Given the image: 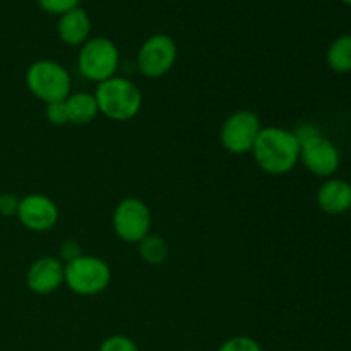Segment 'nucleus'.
Returning a JSON list of instances; mask_svg holds the SVG:
<instances>
[{"label": "nucleus", "mask_w": 351, "mask_h": 351, "mask_svg": "<svg viewBox=\"0 0 351 351\" xmlns=\"http://www.w3.org/2000/svg\"><path fill=\"white\" fill-rule=\"evenodd\" d=\"M254 160L267 175H287L300 163V143L293 130L283 127H263L254 144Z\"/></svg>", "instance_id": "f257e3e1"}, {"label": "nucleus", "mask_w": 351, "mask_h": 351, "mask_svg": "<svg viewBox=\"0 0 351 351\" xmlns=\"http://www.w3.org/2000/svg\"><path fill=\"white\" fill-rule=\"evenodd\" d=\"M98 110L106 119L127 122L137 117L143 108V93L139 86L125 77H112L99 82L93 93Z\"/></svg>", "instance_id": "f03ea898"}, {"label": "nucleus", "mask_w": 351, "mask_h": 351, "mask_svg": "<svg viewBox=\"0 0 351 351\" xmlns=\"http://www.w3.org/2000/svg\"><path fill=\"white\" fill-rule=\"evenodd\" d=\"M26 86L36 99L48 103L65 101L71 95L72 79L67 69L55 60H36L27 67Z\"/></svg>", "instance_id": "7ed1b4c3"}, {"label": "nucleus", "mask_w": 351, "mask_h": 351, "mask_svg": "<svg viewBox=\"0 0 351 351\" xmlns=\"http://www.w3.org/2000/svg\"><path fill=\"white\" fill-rule=\"evenodd\" d=\"M120 65L119 47L110 38H89L77 55V69L88 81L99 82L115 77Z\"/></svg>", "instance_id": "20e7f679"}, {"label": "nucleus", "mask_w": 351, "mask_h": 351, "mask_svg": "<svg viewBox=\"0 0 351 351\" xmlns=\"http://www.w3.org/2000/svg\"><path fill=\"white\" fill-rule=\"evenodd\" d=\"M112 281V269L108 264L96 256L81 254L77 259L65 264L67 288L81 297H93L108 288Z\"/></svg>", "instance_id": "39448f33"}, {"label": "nucleus", "mask_w": 351, "mask_h": 351, "mask_svg": "<svg viewBox=\"0 0 351 351\" xmlns=\"http://www.w3.org/2000/svg\"><path fill=\"white\" fill-rule=\"evenodd\" d=\"M113 232L122 242L139 243L149 235L151 211L144 201L137 197H125L115 206L112 216Z\"/></svg>", "instance_id": "423d86ee"}, {"label": "nucleus", "mask_w": 351, "mask_h": 351, "mask_svg": "<svg viewBox=\"0 0 351 351\" xmlns=\"http://www.w3.org/2000/svg\"><path fill=\"white\" fill-rule=\"evenodd\" d=\"M261 119L252 110H237L226 117L219 130L223 147L232 154L252 153L261 132Z\"/></svg>", "instance_id": "0eeeda50"}, {"label": "nucleus", "mask_w": 351, "mask_h": 351, "mask_svg": "<svg viewBox=\"0 0 351 351\" xmlns=\"http://www.w3.org/2000/svg\"><path fill=\"white\" fill-rule=\"evenodd\" d=\"M177 43L165 33L153 34L141 45L137 51V67L147 79H160L167 75L177 62Z\"/></svg>", "instance_id": "6e6552de"}, {"label": "nucleus", "mask_w": 351, "mask_h": 351, "mask_svg": "<svg viewBox=\"0 0 351 351\" xmlns=\"http://www.w3.org/2000/svg\"><path fill=\"white\" fill-rule=\"evenodd\" d=\"M300 161L312 175L329 178L338 171L341 154L336 144L322 134L300 143Z\"/></svg>", "instance_id": "1a4fd4ad"}, {"label": "nucleus", "mask_w": 351, "mask_h": 351, "mask_svg": "<svg viewBox=\"0 0 351 351\" xmlns=\"http://www.w3.org/2000/svg\"><path fill=\"white\" fill-rule=\"evenodd\" d=\"M58 216H60V211H58L57 202L48 195L27 194L19 199L16 218L29 232H48L57 225Z\"/></svg>", "instance_id": "9d476101"}, {"label": "nucleus", "mask_w": 351, "mask_h": 351, "mask_svg": "<svg viewBox=\"0 0 351 351\" xmlns=\"http://www.w3.org/2000/svg\"><path fill=\"white\" fill-rule=\"evenodd\" d=\"M65 281V264L58 257L45 256L34 261L26 273V287L36 295H50Z\"/></svg>", "instance_id": "9b49d317"}, {"label": "nucleus", "mask_w": 351, "mask_h": 351, "mask_svg": "<svg viewBox=\"0 0 351 351\" xmlns=\"http://www.w3.org/2000/svg\"><path fill=\"white\" fill-rule=\"evenodd\" d=\"M91 17L82 7H75L58 16V38L69 47H82L91 38Z\"/></svg>", "instance_id": "f8f14e48"}, {"label": "nucleus", "mask_w": 351, "mask_h": 351, "mask_svg": "<svg viewBox=\"0 0 351 351\" xmlns=\"http://www.w3.org/2000/svg\"><path fill=\"white\" fill-rule=\"evenodd\" d=\"M317 204L326 215H343L351 209V184L343 178H326L317 191Z\"/></svg>", "instance_id": "ddd939ff"}, {"label": "nucleus", "mask_w": 351, "mask_h": 351, "mask_svg": "<svg viewBox=\"0 0 351 351\" xmlns=\"http://www.w3.org/2000/svg\"><path fill=\"white\" fill-rule=\"evenodd\" d=\"M65 108H67L69 123L74 125H88L99 115L95 95L89 91L71 93L65 99Z\"/></svg>", "instance_id": "4468645a"}, {"label": "nucleus", "mask_w": 351, "mask_h": 351, "mask_svg": "<svg viewBox=\"0 0 351 351\" xmlns=\"http://www.w3.org/2000/svg\"><path fill=\"white\" fill-rule=\"evenodd\" d=\"M326 62L329 69L338 74L351 72V34H341L329 45L326 51Z\"/></svg>", "instance_id": "2eb2a0df"}, {"label": "nucleus", "mask_w": 351, "mask_h": 351, "mask_svg": "<svg viewBox=\"0 0 351 351\" xmlns=\"http://www.w3.org/2000/svg\"><path fill=\"white\" fill-rule=\"evenodd\" d=\"M139 256L151 266L163 264L168 259V245L160 235H147L139 242Z\"/></svg>", "instance_id": "dca6fc26"}, {"label": "nucleus", "mask_w": 351, "mask_h": 351, "mask_svg": "<svg viewBox=\"0 0 351 351\" xmlns=\"http://www.w3.org/2000/svg\"><path fill=\"white\" fill-rule=\"evenodd\" d=\"M98 351H141L132 338L123 335H113L103 339Z\"/></svg>", "instance_id": "f3484780"}, {"label": "nucleus", "mask_w": 351, "mask_h": 351, "mask_svg": "<svg viewBox=\"0 0 351 351\" xmlns=\"http://www.w3.org/2000/svg\"><path fill=\"white\" fill-rule=\"evenodd\" d=\"M218 351H263V348L257 339L250 338V336H235V338L226 339Z\"/></svg>", "instance_id": "a211bd4d"}, {"label": "nucleus", "mask_w": 351, "mask_h": 351, "mask_svg": "<svg viewBox=\"0 0 351 351\" xmlns=\"http://www.w3.org/2000/svg\"><path fill=\"white\" fill-rule=\"evenodd\" d=\"M41 10L48 14H55V16H62L67 10L79 7L81 0H36Z\"/></svg>", "instance_id": "6ab92c4d"}, {"label": "nucleus", "mask_w": 351, "mask_h": 351, "mask_svg": "<svg viewBox=\"0 0 351 351\" xmlns=\"http://www.w3.org/2000/svg\"><path fill=\"white\" fill-rule=\"evenodd\" d=\"M45 117H47V120L51 123V125L60 127V125H65V123H69L65 101L48 103L47 108H45Z\"/></svg>", "instance_id": "aec40b11"}, {"label": "nucleus", "mask_w": 351, "mask_h": 351, "mask_svg": "<svg viewBox=\"0 0 351 351\" xmlns=\"http://www.w3.org/2000/svg\"><path fill=\"white\" fill-rule=\"evenodd\" d=\"M17 208H19V197L10 192H3L0 194V215L3 218H10V216L17 215Z\"/></svg>", "instance_id": "412c9836"}, {"label": "nucleus", "mask_w": 351, "mask_h": 351, "mask_svg": "<svg viewBox=\"0 0 351 351\" xmlns=\"http://www.w3.org/2000/svg\"><path fill=\"white\" fill-rule=\"evenodd\" d=\"M81 254L82 252H81V247H79V243L74 242V240H67V242H64L60 245L58 259H60L64 264H67V263H71V261L77 259Z\"/></svg>", "instance_id": "4be33fe9"}, {"label": "nucleus", "mask_w": 351, "mask_h": 351, "mask_svg": "<svg viewBox=\"0 0 351 351\" xmlns=\"http://www.w3.org/2000/svg\"><path fill=\"white\" fill-rule=\"evenodd\" d=\"M293 134H295V137L298 139V143H304V141H307V139H311V137L321 134V130H319V127L315 125V123L302 122L295 127Z\"/></svg>", "instance_id": "5701e85b"}, {"label": "nucleus", "mask_w": 351, "mask_h": 351, "mask_svg": "<svg viewBox=\"0 0 351 351\" xmlns=\"http://www.w3.org/2000/svg\"><path fill=\"white\" fill-rule=\"evenodd\" d=\"M341 2H345L346 5H350V7H351V0H341Z\"/></svg>", "instance_id": "b1692460"}, {"label": "nucleus", "mask_w": 351, "mask_h": 351, "mask_svg": "<svg viewBox=\"0 0 351 351\" xmlns=\"http://www.w3.org/2000/svg\"><path fill=\"white\" fill-rule=\"evenodd\" d=\"M350 184H351V182H350Z\"/></svg>", "instance_id": "393cba45"}]
</instances>
